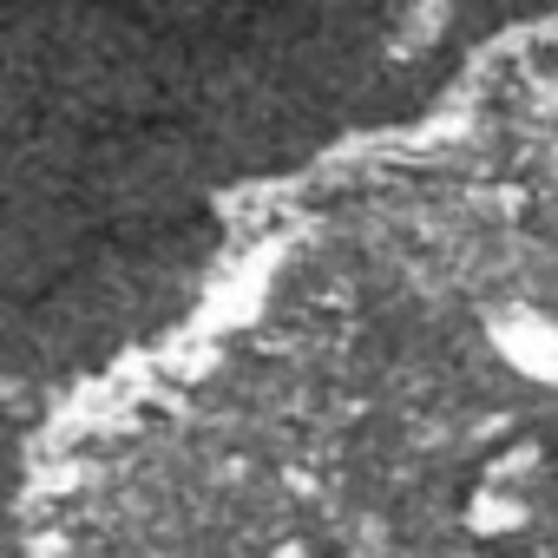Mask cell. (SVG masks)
<instances>
[{"label": "cell", "instance_id": "cell-1", "mask_svg": "<svg viewBox=\"0 0 558 558\" xmlns=\"http://www.w3.org/2000/svg\"><path fill=\"white\" fill-rule=\"evenodd\" d=\"M493 342L506 349V362H512L519 375L558 381V329H551L545 316H525V310H512V316H499V323H493Z\"/></svg>", "mask_w": 558, "mask_h": 558}]
</instances>
